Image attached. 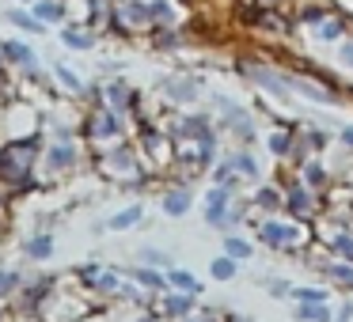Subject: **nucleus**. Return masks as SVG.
Segmentation results:
<instances>
[{
    "label": "nucleus",
    "instance_id": "obj_1",
    "mask_svg": "<svg viewBox=\"0 0 353 322\" xmlns=\"http://www.w3.org/2000/svg\"><path fill=\"white\" fill-rule=\"evenodd\" d=\"M190 208V193H171L168 197V213H186Z\"/></svg>",
    "mask_w": 353,
    "mask_h": 322
},
{
    "label": "nucleus",
    "instance_id": "obj_2",
    "mask_svg": "<svg viewBox=\"0 0 353 322\" xmlns=\"http://www.w3.org/2000/svg\"><path fill=\"white\" fill-rule=\"evenodd\" d=\"M228 254H232V258H247V254H251V246L239 243V239H232V243H228Z\"/></svg>",
    "mask_w": 353,
    "mask_h": 322
},
{
    "label": "nucleus",
    "instance_id": "obj_3",
    "mask_svg": "<svg viewBox=\"0 0 353 322\" xmlns=\"http://www.w3.org/2000/svg\"><path fill=\"white\" fill-rule=\"evenodd\" d=\"M133 220H137V208H130V213H122V216H118V220H114V228H130Z\"/></svg>",
    "mask_w": 353,
    "mask_h": 322
},
{
    "label": "nucleus",
    "instance_id": "obj_4",
    "mask_svg": "<svg viewBox=\"0 0 353 322\" xmlns=\"http://www.w3.org/2000/svg\"><path fill=\"white\" fill-rule=\"evenodd\" d=\"M171 281H175L179 288H190V292L198 288V284H194V277H186V273H175V277H171Z\"/></svg>",
    "mask_w": 353,
    "mask_h": 322
},
{
    "label": "nucleus",
    "instance_id": "obj_5",
    "mask_svg": "<svg viewBox=\"0 0 353 322\" xmlns=\"http://www.w3.org/2000/svg\"><path fill=\"white\" fill-rule=\"evenodd\" d=\"M213 273L216 277H232V261H213Z\"/></svg>",
    "mask_w": 353,
    "mask_h": 322
},
{
    "label": "nucleus",
    "instance_id": "obj_6",
    "mask_svg": "<svg viewBox=\"0 0 353 322\" xmlns=\"http://www.w3.org/2000/svg\"><path fill=\"white\" fill-rule=\"evenodd\" d=\"M300 319H327V311H319V307H315V311H312V307H304V311H300Z\"/></svg>",
    "mask_w": 353,
    "mask_h": 322
},
{
    "label": "nucleus",
    "instance_id": "obj_7",
    "mask_svg": "<svg viewBox=\"0 0 353 322\" xmlns=\"http://www.w3.org/2000/svg\"><path fill=\"white\" fill-rule=\"evenodd\" d=\"M46 246H50V243H46V239H39V243H34V246H31V254H39V258H42V254H46Z\"/></svg>",
    "mask_w": 353,
    "mask_h": 322
},
{
    "label": "nucleus",
    "instance_id": "obj_8",
    "mask_svg": "<svg viewBox=\"0 0 353 322\" xmlns=\"http://www.w3.org/2000/svg\"><path fill=\"white\" fill-rule=\"evenodd\" d=\"M342 57H345V61H353V46H345V50H342Z\"/></svg>",
    "mask_w": 353,
    "mask_h": 322
}]
</instances>
